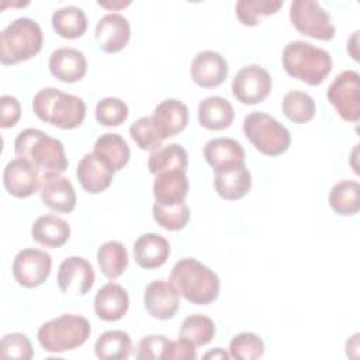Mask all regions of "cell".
Masks as SVG:
<instances>
[{
    "label": "cell",
    "instance_id": "cell-25",
    "mask_svg": "<svg viewBox=\"0 0 360 360\" xmlns=\"http://www.w3.org/2000/svg\"><path fill=\"white\" fill-rule=\"evenodd\" d=\"M190 183L183 170H170L163 172L155 176L152 193L155 202L163 205H172L184 201L188 194Z\"/></svg>",
    "mask_w": 360,
    "mask_h": 360
},
{
    "label": "cell",
    "instance_id": "cell-6",
    "mask_svg": "<svg viewBox=\"0 0 360 360\" xmlns=\"http://www.w3.org/2000/svg\"><path fill=\"white\" fill-rule=\"evenodd\" d=\"M90 322L75 314H63L41 325L37 338L41 347L49 353L73 350L90 338Z\"/></svg>",
    "mask_w": 360,
    "mask_h": 360
},
{
    "label": "cell",
    "instance_id": "cell-34",
    "mask_svg": "<svg viewBox=\"0 0 360 360\" xmlns=\"http://www.w3.org/2000/svg\"><path fill=\"white\" fill-rule=\"evenodd\" d=\"M281 108L284 115L294 124L309 122L316 112V105L314 98L300 90H291L284 94Z\"/></svg>",
    "mask_w": 360,
    "mask_h": 360
},
{
    "label": "cell",
    "instance_id": "cell-44",
    "mask_svg": "<svg viewBox=\"0 0 360 360\" xmlns=\"http://www.w3.org/2000/svg\"><path fill=\"white\" fill-rule=\"evenodd\" d=\"M0 112H1V128L14 127L21 117V105L14 96L3 94L0 98Z\"/></svg>",
    "mask_w": 360,
    "mask_h": 360
},
{
    "label": "cell",
    "instance_id": "cell-23",
    "mask_svg": "<svg viewBox=\"0 0 360 360\" xmlns=\"http://www.w3.org/2000/svg\"><path fill=\"white\" fill-rule=\"evenodd\" d=\"M152 118L166 139L180 134L187 127L190 115L184 103L176 98H166L155 107Z\"/></svg>",
    "mask_w": 360,
    "mask_h": 360
},
{
    "label": "cell",
    "instance_id": "cell-30",
    "mask_svg": "<svg viewBox=\"0 0 360 360\" xmlns=\"http://www.w3.org/2000/svg\"><path fill=\"white\" fill-rule=\"evenodd\" d=\"M52 28L55 32L66 39L80 38L87 30V17L80 7L65 6L53 11Z\"/></svg>",
    "mask_w": 360,
    "mask_h": 360
},
{
    "label": "cell",
    "instance_id": "cell-40",
    "mask_svg": "<svg viewBox=\"0 0 360 360\" xmlns=\"http://www.w3.org/2000/svg\"><path fill=\"white\" fill-rule=\"evenodd\" d=\"M128 105L117 97L101 98L96 105V120L104 127H118L128 118Z\"/></svg>",
    "mask_w": 360,
    "mask_h": 360
},
{
    "label": "cell",
    "instance_id": "cell-16",
    "mask_svg": "<svg viewBox=\"0 0 360 360\" xmlns=\"http://www.w3.org/2000/svg\"><path fill=\"white\" fill-rule=\"evenodd\" d=\"M3 184L13 197L27 198L39 188L41 179L38 170L30 162L15 158L4 167Z\"/></svg>",
    "mask_w": 360,
    "mask_h": 360
},
{
    "label": "cell",
    "instance_id": "cell-8",
    "mask_svg": "<svg viewBox=\"0 0 360 360\" xmlns=\"http://www.w3.org/2000/svg\"><path fill=\"white\" fill-rule=\"evenodd\" d=\"M290 20L298 32L314 39L330 41L336 34L329 13L314 0H294L290 6Z\"/></svg>",
    "mask_w": 360,
    "mask_h": 360
},
{
    "label": "cell",
    "instance_id": "cell-31",
    "mask_svg": "<svg viewBox=\"0 0 360 360\" xmlns=\"http://www.w3.org/2000/svg\"><path fill=\"white\" fill-rule=\"evenodd\" d=\"M94 353L101 360H125L132 353V339L124 330H107L97 338Z\"/></svg>",
    "mask_w": 360,
    "mask_h": 360
},
{
    "label": "cell",
    "instance_id": "cell-22",
    "mask_svg": "<svg viewBox=\"0 0 360 360\" xmlns=\"http://www.w3.org/2000/svg\"><path fill=\"white\" fill-rule=\"evenodd\" d=\"M134 259L142 269L152 270L163 266L170 255V245L159 233H143L138 236L132 248Z\"/></svg>",
    "mask_w": 360,
    "mask_h": 360
},
{
    "label": "cell",
    "instance_id": "cell-35",
    "mask_svg": "<svg viewBox=\"0 0 360 360\" xmlns=\"http://www.w3.org/2000/svg\"><path fill=\"white\" fill-rule=\"evenodd\" d=\"M283 4V0H240L235 4V14L243 25L255 27L262 18L276 14Z\"/></svg>",
    "mask_w": 360,
    "mask_h": 360
},
{
    "label": "cell",
    "instance_id": "cell-15",
    "mask_svg": "<svg viewBox=\"0 0 360 360\" xmlns=\"http://www.w3.org/2000/svg\"><path fill=\"white\" fill-rule=\"evenodd\" d=\"M228 62L215 51L198 52L190 66V76L193 82L202 89H214L221 86L228 77Z\"/></svg>",
    "mask_w": 360,
    "mask_h": 360
},
{
    "label": "cell",
    "instance_id": "cell-41",
    "mask_svg": "<svg viewBox=\"0 0 360 360\" xmlns=\"http://www.w3.org/2000/svg\"><path fill=\"white\" fill-rule=\"evenodd\" d=\"M0 356L1 359L30 360L34 356L31 340L27 338V335L20 332L7 333L1 338Z\"/></svg>",
    "mask_w": 360,
    "mask_h": 360
},
{
    "label": "cell",
    "instance_id": "cell-26",
    "mask_svg": "<svg viewBox=\"0 0 360 360\" xmlns=\"http://www.w3.org/2000/svg\"><path fill=\"white\" fill-rule=\"evenodd\" d=\"M69 224L63 218L53 214L38 217L31 226V238L45 248H60L69 240Z\"/></svg>",
    "mask_w": 360,
    "mask_h": 360
},
{
    "label": "cell",
    "instance_id": "cell-1",
    "mask_svg": "<svg viewBox=\"0 0 360 360\" xmlns=\"http://www.w3.org/2000/svg\"><path fill=\"white\" fill-rule=\"evenodd\" d=\"M170 283L183 298L195 305L214 302L221 290V281L217 273L194 257L180 259L173 266Z\"/></svg>",
    "mask_w": 360,
    "mask_h": 360
},
{
    "label": "cell",
    "instance_id": "cell-14",
    "mask_svg": "<svg viewBox=\"0 0 360 360\" xmlns=\"http://www.w3.org/2000/svg\"><path fill=\"white\" fill-rule=\"evenodd\" d=\"M39 195L45 207L59 214H69L76 207L73 184L60 173H45L41 177Z\"/></svg>",
    "mask_w": 360,
    "mask_h": 360
},
{
    "label": "cell",
    "instance_id": "cell-46",
    "mask_svg": "<svg viewBox=\"0 0 360 360\" xmlns=\"http://www.w3.org/2000/svg\"><path fill=\"white\" fill-rule=\"evenodd\" d=\"M98 6L104 7V8H110V10H120V8H124L127 6L131 4L129 0L127 1H122V0H115V1H97Z\"/></svg>",
    "mask_w": 360,
    "mask_h": 360
},
{
    "label": "cell",
    "instance_id": "cell-37",
    "mask_svg": "<svg viewBox=\"0 0 360 360\" xmlns=\"http://www.w3.org/2000/svg\"><path fill=\"white\" fill-rule=\"evenodd\" d=\"M152 214L158 225L167 231H180L190 221V208L186 201L172 205L153 202Z\"/></svg>",
    "mask_w": 360,
    "mask_h": 360
},
{
    "label": "cell",
    "instance_id": "cell-9",
    "mask_svg": "<svg viewBox=\"0 0 360 360\" xmlns=\"http://www.w3.org/2000/svg\"><path fill=\"white\" fill-rule=\"evenodd\" d=\"M326 97L342 120L349 122H359L360 75L356 70L340 72L329 84Z\"/></svg>",
    "mask_w": 360,
    "mask_h": 360
},
{
    "label": "cell",
    "instance_id": "cell-13",
    "mask_svg": "<svg viewBox=\"0 0 360 360\" xmlns=\"http://www.w3.org/2000/svg\"><path fill=\"white\" fill-rule=\"evenodd\" d=\"M143 307L155 319H172L180 308V294L170 281L153 280L143 291Z\"/></svg>",
    "mask_w": 360,
    "mask_h": 360
},
{
    "label": "cell",
    "instance_id": "cell-12",
    "mask_svg": "<svg viewBox=\"0 0 360 360\" xmlns=\"http://www.w3.org/2000/svg\"><path fill=\"white\" fill-rule=\"evenodd\" d=\"M93 266L80 256L66 257L58 270V287L63 294L86 295L94 284Z\"/></svg>",
    "mask_w": 360,
    "mask_h": 360
},
{
    "label": "cell",
    "instance_id": "cell-38",
    "mask_svg": "<svg viewBox=\"0 0 360 360\" xmlns=\"http://www.w3.org/2000/svg\"><path fill=\"white\" fill-rule=\"evenodd\" d=\"M129 135L136 146L142 150L153 152L159 149L165 141L162 132L152 117H141L129 127Z\"/></svg>",
    "mask_w": 360,
    "mask_h": 360
},
{
    "label": "cell",
    "instance_id": "cell-27",
    "mask_svg": "<svg viewBox=\"0 0 360 360\" xmlns=\"http://www.w3.org/2000/svg\"><path fill=\"white\" fill-rule=\"evenodd\" d=\"M93 153L112 172L124 169L131 156V150L125 139L121 135L112 132L103 134L96 139Z\"/></svg>",
    "mask_w": 360,
    "mask_h": 360
},
{
    "label": "cell",
    "instance_id": "cell-20",
    "mask_svg": "<svg viewBox=\"0 0 360 360\" xmlns=\"http://www.w3.org/2000/svg\"><path fill=\"white\" fill-rule=\"evenodd\" d=\"M129 308V297L124 287L117 283H107L94 297V312L105 322H115L124 318Z\"/></svg>",
    "mask_w": 360,
    "mask_h": 360
},
{
    "label": "cell",
    "instance_id": "cell-2",
    "mask_svg": "<svg viewBox=\"0 0 360 360\" xmlns=\"http://www.w3.org/2000/svg\"><path fill=\"white\" fill-rule=\"evenodd\" d=\"M14 152L44 174H62L69 166L63 143L37 128H27L15 136Z\"/></svg>",
    "mask_w": 360,
    "mask_h": 360
},
{
    "label": "cell",
    "instance_id": "cell-21",
    "mask_svg": "<svg viewBox=\"0 0 360 360\" xmlns=\"http://www.w3.org/2000/svg\"><path fill=\"white\" fill-rule=\"evenodd\" d=\"M114 173L104 162H101L93 152L86 153L77 163L76 176L83 187L90 194H98L107 190L111 183Z\"/></svg>",
    "mask_w": 360,
    "mask_h": 360
},
{
    "label": "cell",
    "instance_id": "cell-39",
    "mask_svg": "<svg viewBox=\"0 0 360 360\" xmlns=\"http://www.w3.org/2000/svg\"><path fill=\"white\" fill-rule=\"evenodd\" d=\"M263 339L253 332H240L229 342V356L236 360H255L264 354Z\"/></svg>",
    "mask_w": 360,
    "mask_h": 360
},
{
    "label": "cell",
    "instance_id": "cell-18",
    "mask_svg": "<svg viewBox=\"0 0 360 360\" xmlns=\"http://www.w3.org/2000/svg\"><path fill=\"white\" fill-rule=\"evenodd\" d=\"M214 172V187L221 198L236 201L250 191L252 174L245 162L229 165Z\"/></svg>",
    "mask_w": 360,
    "mask_h": 360
},
{
    "label": "cell",
    "instance_id": "cell-17",
    "mask_svg": "<svg viewBox=\"0 0 360 360\" xmlns=\"http://www.w3.org/2000/svg\"><path fill=\"white\" fill-rule=\"evenodd\" d=\"M131 38L129 21L120 13L103 15L96 25V41L98 48L105 53L122 51Z\"/></svg>",
    "mask_w": 360,
    "mask_h": 360
},
{
    "label": "cell",
    "instance_id": "cell-45",
    "mask_svg": "<svg viewBox=\"0 0 360 360\" xmlns=\"http://www.w3.org/2000/svg\"><path fill=\"white\" fill-rule=\"evenodd\" d=\"M231 356L229 353H226L222 347H215L211 352H207L204 354V359H212V360H228Z\"/></svg>",
    "mask_w": 360,
    "mask_h": 360
},
{
    "label": "cell",
    "instance_id": "cell-32",
    "mask_svg": "<svg viewBox=\"0 0 360 360\" xmlns=\"http://www.w3.org/2000/svg\"><path fill=\"white\" fill-rule=\"evenodd\" d=\"M329 205L338 215H354L360 210V184L354 180L338 181L329 193Z\"/></svg>",
    "mask_w": 360,
    "mask_h": 360
},
{
    "label": "cell",
    "instance_id": "cell-7",
    "mask_svg": "<svg viewBox=\"0 0 360 360\" xmlns=\"http://www.w3.org/2000/svg\"><path fill=\"white\" fill-rule=\"evenodd\" d=\"M242 129L250 143L266 156H280L291 145L290 131L263 111L249 112L243 120Z\"/></svg>",
    "mask_w": 360,
    "mask_h": 360
},
{
    "label": "cell",
    "instance_id": "cell-24",
    "mask_svg": "<svg viewBox=\"0 0 360 360\" xmlns=\"http://www.w3.org/2000/svg\"><path fill=\"white\" fill-rule=\"evenodd\" d=\"M197 118L201 127L210 131H222L231 127L235 118L232 104L221 96H210L200 101Z\"/></svg>",
    "mask_w": 360,
    "mask_h": 360
},
{
    "label": "cell",
    "instance_id": "cell-11",
    "mask_svg": "<svg viewBox=\"0 0 360 360\" xmlns=\"http://www.w3.org/2000/svg\"><path fill=\"white\" fill-rule=\"evenodd\" d=\"M52 257L48 252L34 248L20 250L13 260V276L15 281L25 287L34 288L41 285L51 273Z\"/></svg>",
    "mask_w": 360,
    "mask_h": 360
},
{
    "label": "cell",
    "instance_id": "cell-28",
    "mask_svg": "<svg viewBox=\"0 0 360 360\" xmlns=\"http://www.w3.org/2000/svg\"><path fill=\"white\" fill-rule=\"evenodd\" d=\"M205 162L214 169L245 162L242 145L232 138H214L204 145Z\"/></svg>",
    "mask_w": 360,
    "mask_h": 360
},
{
    "label": "cell",
    "instance_id": "cell-5",
    "mask_svg": "<svg viewBox=\"0 0 360 360\" xmlns=\"http://www.w3.org/2000/svg\"><path fill=\"white\" fill-rule=\"evenodd\" d=\"M44 34L37 21L20 17L0 32V62L6 66L28 60L42 49Z\"/></svg>",
    "mask_w": 360,
    "mask_h": 360
},
{
    "label": "cell",
    "instance_id": "cell-43",
    "mask_svg": "<svg viewBox=\"0 0 360 360\" xmlns=\"http://www.w3.org/2000/svg\"><path fill=\"white\" fill-rule=\"evenodd\" d=\"M163 360H195L197 359V349L195 345L184 338L177 340H169L163 353Z\"/></svg>",
    "mask_w": 360,
    "mask_h": 360
},
{
    "label": "cell",
    "instance_id": "cell-10",
    "mask_svg": "<svg viewBox=\"0 0 360 360\" xmlns=\"http://www.w3.org/2000/svg\"><path fill=\"white\" fill-rule=\"evenodd\" d=\"M271 86V76L264 68L248 65L236 72L232 80V94L242 104L253 105L267 98Z\"/></svg>",
    "mask_w": 360,
    "mask_h": 360
},
{
    "label": "cell",
    "instance_id": "cell-42",
    "mask_svg": "<svg viewBox=\"0 0 360 360\" xmlns=\"http://www.w3.org/2000/svg\"><path fill=\"white\" fill-rule=\"evenodd\" d=\"M170 339L165 335H148L138 343L136 359L138 360H156L162 359V353Z\"/></svg>",
    "mask_w": 360,
    "mask_h": 360
},
{
    "label": "cell",
    "instance_id": "cell-19",
    "mask_svg": "<svg viewBox=\"0 0 360 360\" xmlns=\"http://www.w3.org/2000/svg\"><path fill=\"white\" fill-rule=\"evenodd\" d=\"M48 66L51 75L65 83L79 82L87 73V60L84 53L70 46L53 51L49 56Z\"/></svg>",
    "mask_w": 360,
    "mask_h": 360
},
{
    "label": "cell",
    "instance_id": "cell-29",
    "mask_svg": "<svg viewBox=\"0 0 360 360\" xmlns=\"http://www.w3.org/2000/svg\"><path fill=\"white\" fill-rule=\"evenodd\" d=\"M188 167V153L179 143H170L160 146L159 149L150 152L148 158V169L153 176L170 170H183Z\"/></svg>",
    "mask_w": 360,
    "mask_h": 360
},
{
    "label": "cell",
    "instance_id": "cell-33",
    "mask_svg": "<svg viewBox=\"0 0 360 360\" xmlns=\"http://www.w3.org/2000/svg\"><path fill=\"white\" fill-rule=\"evenodd\" d=\"M97 263L108 280H115L128 267V252L121 242L108 240L98 248Z\"/></svg>",
    "mask_w": 360,
    "mask_h": 360
},
{
    "label": "cell",
    "instance_id": "cell-36",
    "mask_svg": "<svg viewBox=\"0 0 360 360\" xmlns=\"http://www.w3.org/2000/svg\"><path fill=\"white\" fill-rule=\"evenodd\" d=\"M215 332V323L211 318L202 314H194L184 318L179 330V336L193 342L197 347L208 345L214 339Z\"/></svg>",
    "mask_w": 360,
    "mask_h": 360
},
{
    "label": "cell",
    "instance_id": "cell-4",
    "mask_svg": "<svg viewBox=\"0 0 360 360\" xmlns=\"http://www.w3.org/2000/svg\"><path fill=\"white\" fill-rule=\"evenodd\" d=\"M32 110L41 121L60 129H75L86 118V103L55 87L39 90L32 98Z\"/></svg>",
    "mask_w": 360,
    "mask_h": 360
},
{
    "label": "cell",
    "instance_id": "cell-3",
    "mask_svg": "<svg viewBox=\"0 0 360 360\" xmlns=\"http://www.w3.org/2000/svg\"><path fill=\"white\" fill-rule=\"evenodd\" d=\"M281 63L288 76L309 86L322 84L333 65L328 51L307 41L288 42L283 49Z\"/></svg>",
    "mask_w": 360,
    "mask_h": 360
}]
</instances>
